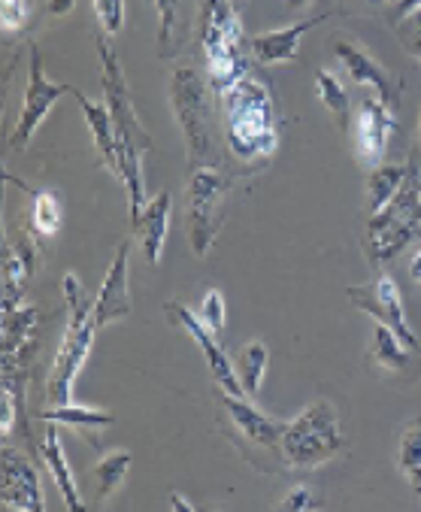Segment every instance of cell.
<instances>
[{
  "label": "cell",
  "instance_id": "obj_1",
  "mask_svg": "<svg viewBox=\"0 0 421 512\" xmlns=\"http://www.w3.org/2000/svg\"><path fill=\"white\" fill-rule=\"evenodd\" d=\"M97 55H100V85H103V104L110 107V116L116 122L119 137V170L116 179L128 191V216L131 225L140 219L143 207L149 203L146 197V176H143V158L152 152V137L131 100V88L125 79V70L119 64L116 49L107 37H97Z\"/></svg>",
  "mask_w": 421,
  "mask_h": 512
},
{
  "label": "cell",
  "instance_id": "obj_2",
  "mask_svg": "<svg viewBox=\"0 0 421 512\" xmlns=\"http://www.w3.org/2000/svg\"><path fill=\"white\" fill-rule=\"evenodd\" d=\"M61 294L67 303V328L52 364V376H49V400L52 406H64L73 403V385L91 355L94 337H97V325L91 319L94 313V300L85 297L82 282L76 279V273H64L61 279Z\"/></svg>",
  "mask_w": 421,
  "mask_h": 512
},
{
  "label": "cell",
  "instance_id": "obj_3",
  "mask_svg": "<svg viewBox=\"0 0 421 512\" xmlns=\"http://www.w3.org/2000/svg\"><path fill=\"white\" fill-rule=\"evenodd\" d=\"M346 446L340 413L331 400H315L306 409L285 422L279 452L288 467L294 470H315L328 461H334Z\"/></svg>",
  "mask_w": 421,
  "mask_h": 512
},
{
  "label": "cell",
  "instance_id": "obj_4",
  "mask_svg": "<svg viewBox=\"0 0 421 512\" xmlns=\"http://www.w3.org/2000/svg\"><path fill=\"white\" fill-rule=\"evenodd\" d=\"M231 191V176L219 164L191 167L185 188V231L191 252L206 258L222 231V203Z\"/></svg>",
  "mask_w": 421,
  "mask_h": 512
},
{
  "label": "cell",
  "instance_id": "obj_5",
  "mask_svg": "<svg viewBox=\"0 0 421 512\" xmlns=\"http://www.w3.org/2000/svg\"><path fill=\"white\" fill-rule=\"evenodd\" d=\"M170 104L176 113V122L182 128L185 146H188V164H216L213 155V131H209V100H206V82L194 67L173 70L170 79Z\"/></svg>",
  "mask_w": 421,
  "mask_h": 512
},
{
  "label": "cell",
  "instance_id": "obj_6",
  "mask_svg": "<svg viewBox=\"0 0 421 512\" xmlns=\"http://www.w3.org/2000/svg\"><path fill=\"white\" fill-rule=\"evenodd\" d=\"M346 294H349V300H352L355 310H361V313L370 316L373 322L388 325L412 352L418 349V337H415V331H412V325H409V319H406L403 294H400V285H397L394 276L379 273L373 282H367V285H352Z\"/></svg>",
  "mask_w": 421,
  "mask_h": 512
},
{
  "label": "cell",
  "instance_id": "obj_7",
  "mask_svg": "<svg viewBox=\"0 0 421 512\" xmlns=\"http://www.w3.org/2000/svg\"><path fill=\"white\" fill-rule=\"evenodd\" d=\"M64 94H73V85H64V82H52L46 79L43 73V55L37 46H31V76H28V91H25V100H22V113H19V122L13 128V137H10V149L22 152L34 134L40 131V125L46 122V116L52 113V107Z\"/></svg>",
  "mask_w": 421,
  "mask_h": 512
},
{
  "label": "cell",
  "instance_id": "obj_8",
  "mask_svg": "<svg viewBox=\"0 0 421 512\" xmlns=\"http://www.w3.org/2000/svg\"><path fill=\"white\" fill-rule=\"evenodd\" d=\"M164 313L170 316L173 325H179L194 343L197 349L203 352V361L209 367V373H213V382L219 385V391H228V394H246L243 385H240V376H237V367L234 361L228 358V352L216 343V334L206 331L203 322L197 319V313H191L188 306L182 300H167L164 303Z\"/></svg>",
  "mask_w": 421,
  "mask_h": 512
},
{
  "label": "cell",
  "instance_id": "obj_9",
  "mask_svg": "<svg viewBox=\"0 0 421 512\" xmlns=\"http://www.w3.org/2000/svg\"><path fill=\"white\" fill-rule=\"evenodd\" d=\"M131 316V240H122L113 264L100 282V291L94 297V325L97 331H103L113 322H122Z\"/></svg>",
  "mask_w": 421,
  "mask_h": 512
},
{
  "label": "cell",
  "instance_id": "obj_10",
  "mask_svg": "<svg viewBox=\"0 0 421 512\" xmlns=\"http://www.w3.org/2000/svg\"><path fill=\"white\" fill-rule=\"evenodd\" d=\"M200 49L206 61H216L228 52H243V22L231 0H203L200 10Z\"/></svg>",
  "mask_w": 421,
  "mask_h": 512
},
{
  "label": "cell",
  "instance_id": "obj_11",
  "mask_svg": "<svg viewBox=\"0 0 421 512\" xmlns=\"http://www.w3.org/2000/svg\"><path fill=\"white\" fill-rule=\"evenodd\" d=\"M228 146L240 161L270 158L279 146V134L273 128L270 110L228 116Z\"/></svg>",
  "mask_w": 421,
  "mask_h": 512
},
{
  "label": "cell",
  "instance_id": "obj_12",
  "mask_svg": "<svg viewBox=\"0 0 421 512\" xmlns=\"http://www.w3.org/2000/svg\"><path fill=\"white\" fill-rule=\"evenodd\" d=\"M391 134H394V116H391L385 100H379V97L364 100L361 110H358V119H355V149H358V161L364 167L382 164Z\"/></svg>",
  "mask_w": 421,
  "mask_h": 512
},
{
  "label": "cell",
  "instance_id": "obj_13",
  "mask_svg": "<svg viewBox=\"0 0 421 512\" xmlns=\"http://www.w3.org/2000/svg\"><path fill=\"white\" fill-rule=\"evenodd\" d=\"M219 400H222V406H225V413H228L231 425L237 428V434H240L243 440H249L252 446H261V449H279L285 422L264 416L261 409H258L246 394L219 391Z\"/></svg>",
  "mask_w": 421,
  "mask_h": 512
},
{
  "label": "cell",
  "instance_id": "obj_14",
  "mask_svg": "<svg viewBox=\"0 0 421 512\" xmlns=\"http://www.w3.org/2000/svg\"><path fill=\"white\" fill-rule=\"evenodd\" d=\"M4 506L19 512H43V488L34 464L13 446L4 449Z\"/></svg>",
  "mask_w": 421,
  "mask_h": 512
},
{
  "label": "cell",
  "instance_id": "obj_15",
  "mask_svg": "<svg viewBox=\"0 0 421 512\" xmlns=\"http://www.w3.org/2000/svg\"><path fill=\"white\" fill-rule=\"evenodd\" d=\"M331 52H334V58L340 61L343 73L352 82L373 88L376 97L385 100V104L391 107V100H394V94H391V76H388V70L367 49H361L358 43H352L346 37H331Z\"/></svg>",
  "mask_w": 421,
  "mask_h": 512
},
{
  "label": "cell",
  "instance_id": "obj_16",
  "mask_svg": "<svg viewBox=\"0 0 421 512\" xmlns=\"http://www.w3.org/2000/svg\"><path fill=\"white\" fill-rule=\"evenodd\" d=\"M170 203H173L170 191H158L155 197H149L140 219L131 225L149 267H161V258H164V243H167V231H170Z\"/></svg>",
  "mask_w": 421,
  "mask_h": 512
},
{
  "label": "cell",
  "instance_id": "obj_17",
  "mask_svg": "<svg viewBox=\"0 0 421 512\" xmlns=\"http://www.w3.org/2000/svg\"><path fill=\"white\" fill-rule=\"evenodd\" d=\"M319 22H325V16L319 19H306L297 25H285L276 31H264L249 37V52L261 61V64H291L300 55V43L309 34V28H315Z\"/></svg>",
  "mask_w": 421,
  "mask_h": 512
},
{
  "label": "cell",
  "instance_id": "obj_18",
  "mask_svg": "<svg viewBox=\"0 0 421 512\" xmlns=\"http://www.w3.org/2000/svg\"><path fill=\"white\" fill-rule=\"evenodd\" d=\"M73 94H76L79 107L85 113V125L91 131V140H94V149H97L103 167H107L110 173H116L119 170V137H116V122L110 116V107L103 104V100H100V104H94L91 97H85L76 88H73Z\"/></svg>",
  "mask_w": 421,
  "mask_h": 512
},
{
  "label": "cell",
  "instance_id": "obj_19",
  "mask_svg": "<svg viewBox=\"0 0 421 512\" xmlns=\"http://www.w3.org/2000/svg\"><path fill=\"white\" fill-rule=\"evenodd\" d=\"M40 458L55 482V488L61 491L64 497V506L67 509H82V497H79V488H76V479H73V470L67 464V452H64V443H61V431L55 422H46V434L40 437Z\"/></svg>",
  "mask_w": 421,
  "mask_h": 512
},
{
  "label": "cell",
  "instance_id": "obj_20",
  "mask_svg": "<svg viewBox=\"0 0 421 512\" xmlns=\"http://www.w3.org/2000/svg\"><path fill=\"white\" fill-rule=\"evenodd\" d=\"M40 325L37 306H19L16 313L4 316V379H16L22 367L25 346L31 343L34 331Z\"/></svg>",
  "mask_w": 421,
  "mask_h": 512
},
{
  "label": "cell",
  "instance_id": "obj_21",
  "mask_svg": "<svg viewBox=\"0 0 421 512\" xmlns=\"http://www.w3.org/2000/svg\"><path fill=\"white\" fill-rule=\"evenodd\" d=\"M31 273H34V240L22 237L16 246L7 249V261H4V316L25 306Z\"/></svg>",
  "mask_w": 421,
  "mask_h": 512
},
{
  "label": "cell",
  "instance_id": "obj_22",
  "mask_svg": "<svg viewBox=\"0 0 421 512\" xmlns=\"http://www.w3.org/2000/svg\"><path fill=\"white\" fill-rule=\"evenodd\" d=\"M43 422H55V425H67L76 428L79 434H85V440L94 443V434L116 425V416L107 413V409H94V406H82V403H64V406H52L40 416Z\"/></svg>",
  "mask_w": 421,
  "mask_h": 512
},
{
  "label": "cell",
  "instance_id": "obj_23",
  "mask_svg": "<svg viewBox=\"0 0 421 512\" xmlns=\"http://www.w3.org/2000/svg\"><path fill=\"white\" fill-rule=\"evenodd\" d=\"M409 176V167L406 164H376L370 167V176H367V216H376L382 213L388 203L400 194L403 182Z\"/></svg>",
  "mask_w": 421,
  "mask_h": 512
},
{
  "label": "cell",
  "instance_id": "obj_24",
  "mask_svg": "<svg viewBox=\"0 0 421 512\" xmlns=\"http://www.w3.org/2000/svg\"><path fill=\"white\" fill-rule=\"evenodd\" d=\"M131 464H134V455L128 449H113L100 458L97 470H94V479H97V506H107L122 488H125V479L131 473Z\"/></svg>",
  "mask_w": 421,
  "mask_h": 512
},
{
  "label": "cell",
  "instance_id": "obj_25",
  "mask_svg": "<svg viewBox=\"0 0 421 512\" xmlns=\"http://www.w3.org/2000/svg\"><path fill=\"white\" fill-rule=\"evenodd\" d=\"M4 179L13 182V185H19V188H25L31 194V225H34V231L40 237H55L61 231V203H58V197L52 191L31 188L28 182L16 179L13 173H4Z\"/></svg>",
  "mask_w": 421,
  "mask_h": 512
},
{
  "label": "cell",
  "instance_id": "obj_26",
  "mask_svg": "<svg viewBox=\"0 0 421 512\" xmlns=\"http://www.w3.org/2000/svg\"><path fill=\"white\" fill-rule=\"evenodd\" d=\"M412 349L382 322H373V346H370V358L382 367V370H403L409 364Z\"/></svg>",
  "mask_w": 421,
  "mask_h": 512
},
{
  "label": "cell",
  "instance_id": "obj_27",
  "mask_svg": "<svg viewBox=\"0 0 421 512\" xmlns=\"http://www.w3.org/2000/svg\"><path fill=\"white\" fill-rule=\"evenodd\" d=\"M267 364H270V352L261 340H249L243 346V352L237 355L234 367H237V376H240V385L246 391V397H255L264 385V376H267Z\"/></svg>",
  "mask_w": 421,
  "mask_h": 512
},
{
  "label": "cell",
  "instance_id": "obj_28",
  "mask_svg": "<svg viewBox=\"0 0 421 512\" xmlns=\"http://www.w3.org/2000/svg\"><path fill=\"white\" fill-rule=\"evenodd\" d=\"M397 470L409 482V488L421 491V419H412L397 443Z\"/></svg>",
  "mask_w": 421,
  "mask_h": 512
},
{
  "label": "cell",
  "instance_id": "obj_29",
  "mask_svg": "<svg viewBox=\"0 0 421 512\" xmlns=\"http://www.w3.org/2000/svg\"><path fill=\"white\" fill-rule=\"evenodd\" d=\"M315 94H319L322 104L340 119V125L349 122V94H346L343 82L337 79V73H331L325 67L315 73Z\"/></svg>",
  "mask_w": 421,
  "mask_h": 512
},
{
  "label": "cell",
  "instance_id": "obj_30",
  "mask_svg": "<svg viewBox=\"0 0 421 512\" xmlns=\"http://www.w3.org/2000/svg\"><path fill=\"white\" fill-rule=\"evenodd\" d=\"M225 316H228V310H225V294L219 288H209L203 294L200 306H197V319L203 322L206 331H213L219 337L225 331Z\"/></svg>",
  "mask_w": 421,
  "mask_h": 512
},
{
  "label": "cell",
  "instance_id": "obj_31",
  "mask_svg": "<svg viewBox=\"0 0 421 512\" xmlns=\"http://www.w3.org/2000/svg\"><path fill=\"white\" fill-rule=\"evenodd\" d=\"M91 4H94V16L107 37H113L125 28V0H91Z\"/></svg>",
  "mask_w": 421,
  "mask_h": 512
},
{
  "label": "cell",
  "instance_id": "obj_32",
  "mask_svg": "<svg viewBox=\"0 0 421 512\" xmlns=\"http://www.w3.org/2000/svg\"><path fill=\"white\" fill-rule=\"evenodd\" d=\"M31 10H34L31 0H0V22H4V31L16 34L31 19Z\"/></svg>",
  "mask_w": 421,
  "mask_h": 512
},
{
  "label": "cell",
  "instance_id": "obj_33",
  "mask_svg": "<svg viewBox=\"0 0 421 512\" xmlns=\"http://www.w3.org/2000/svg\"><path fill=\"white\" fill-rule=\"evenodd\" d=\"M322 500L312 494L309 485H294L282 500H279V509L282 512H306V509H315Z\"/></svg>",
  "mask_w": 421,
  "mask_h": 512
},
{
  "label": "cell",
  "instance_id": "obj_34",
  "mask_svg": "<svg viewBox=\"0 0 421 512\" xmlns=\"http://www.w3.org/2000/svg\"><path fill=\"white\" fill-rule=\"evenodd\" d=\"M155 7H158V43L161 49L170 46L173 40V25H176V0H155Z\"/></svg>",
  "mask_w": 421,
  "mask_h": 512
},
{
  "label": "cell",
  "instance_id": "obj_35",
  "mask_svg": "<svg viewBox=\"0 0 421 512\" xmlns=\"http://www.w3.org/2000/svg\"><path fill=\"white\" fill-rule=\"evenodd\" d=\"M421 0H397V19H418Z\"/></svg>",
  "mask_w": 421,
  "mask_h": 512
},
{
  "label": "cell",
  "instance_id": "obj_36",
  "mask_svg": "<svg viewBox=\"0 0 421 512\" xmlns=\"http://www.w3.org/2000/svg\"><path fill=\"white\" fill-rule=\"evenodd\" d=\"M73 7H76V0H49V13L58 16V19H64L67 13H73Z\"/></svg>",
  "mask_w": 421,
  "mask_h": 512
},
{
  "label": "cell",
  "instance_id": "obj_37",
  "mask_svg": "<svg viewBox=\"0 0 421 512\" xmlns=\"http://www.w3.org/2000/svg\"><path fill=\"white\" fill-rule=\"evenodd\" d=\"M409 276H412V282L421 285V249L415 252V258H412V264H409Z\"/></svg>",
  "mask_w": 421,
  "mask_h": 512
},
{
  "label": "cell",
  "instance_id": "obj_38",
  "mask_svg": "<svg viewBox=\"0 0 421 512\" xmlns=\"http://www.w3.org/2000/svg\"><path fill=\"white\" fill-rule=\"evenodd\" d=\"M170 506H173V509H188V512L194 509V503H191V500H185L182 494H170Z\"/></svg>",
  "mask_w": 421,
  "mask_h": 512
},
{
  "label": "cell",
  "instance_id": "obj_39",
  "mask_svg": "<svg viewBox=\"0 0 421 512\" xmlns=\"http://www.w3.org/2000/svg\"><path fill=\"white\" fill-rule=\"evenodd\" d=\"M312 4V0H288V7L291 10H303V7H309Z\"/></svg>",
  "mask_w": 421,
  "mask_h": 512
},
{
  "label": "cell",
  "instance_id": "obj_40",
  "mask_svg": "<svg viewBox=\"0 0 421 512\" xmlns=\"http://www.w3.org/2000/svg\"><path fill=\"white\" fill-rule=\"evenodd\" d=\"M418 19H421V16H418ZM412 55H418V58H421V34H418V40L412 43Z\"/></svg>",
  "mask_w": 421,
  "mask_h": 512
},
{
  "label": "cell",
  "instance_id": "obj_41",
  "mask_svg": "<svg viewBox=\"0 0 421 512\" xmlns=\"http://www.w3.org/2000/svg\"><path fill=\"white\" fill-rule=\"evenodd\" d=\"M231 4H234L237 10H243V7H246V0H231Z\"/></svg>",
  "mask_w": 421,
  "mask_h": 512
},
{
  "label": "cell",
  "instance_id": "obj_42",
  "mask_svg": "<svg viewBox=\"0 0 421 512\" xmlns=\"http://www.w3.org/2000/svg\"><path fill=\"white\" fill-rule=\"evenodd\" d=\"M418 152H421V119H418Z\"/></svg>",
  "mask_w": 421,
  "mask_h": 512
},
{
  "label": "cell",
  "instance_id": "obj_43",
  "mask_svg": "<svg viewBox=\"0 0 421 512\" xmlns=\"http://www.w3.org/2000/svg\"><path fill=\"white\" fill-rule=\"evenodd\" d=\"M418 497H421V491H418Z\"/></svg>",
  "mask_w": 421,
  "mask_h": 512
}]
</instances>
